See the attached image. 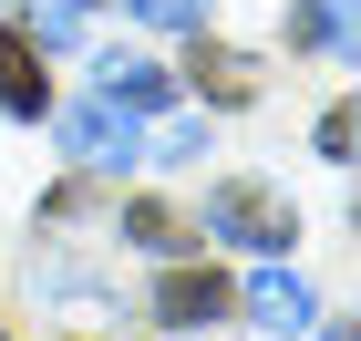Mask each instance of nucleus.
Returning a JSON list of instances; mask_svg holds the SVG:
<instances>
[{
    "label": "nucleus",
    "mask_w": 361,
    "mask_h": 341,
    "mask_svg": "<svg viewBox=\"0 0 361 341\" xmlns=\"http://www.w3.org/2000/svg\"><path fill=\"white\" fill-rule=\"evenodd\" d=\"M207 227H217L227 249H300V217H289L269 186H248V176L207 186Z\"/></svg>",
    "instance_id": "nucleus-1"
},
{
    "label": "nucleus",
    "mask_w": 361,
    "mask_h": 341,
    "mask_svg": "<svg viewBox=\"0 0 361 341\" xmlns=\"http://www.w3.org/2000/svg\"><path fill=\"white\" fill-rule=\"evenodd\" d=\"M62 155L73 166H135L145 135H135V114L104 93V104H62Z\"/></svg>",
    "instance_id": "nucleus-2"
},
{
    "label": "nucleus",
    "mask_w": 361,
    "mask_h": 341,
    "mask_svg": "<svg viewBox=\"0 0 361 341\" xmlns=\"http://www.w3.org/2000/svg\"><path fill=\"white\" fill-rule=\"evenodd\" d=\"M217 311H227V280H207V269H176V280L155 289V321H166V331H207Z\"/></svg>",
    "instance_id": "nucleus-3"
},
{
    "label": "nucleus",
    "mask_w": 361,
    "mask_h": 341,
    "mask_svg": "<svg viewBox=\"0 0 361 341\" xmlns=\"http://www.w3.org/2000/svg\"><path fill=\"white\" fill-rule=\"evenodd\" d=\"M248 311L269 321V331H310V289H300V269H258V280H248Z\"/></svg>",
    "instance_id": "nucleus-4"
},
{
    "label": "nucleus",
    "mask_w": 361,
    "mask_h": 341,
    "mask_svg": "<svg viewBox=\"0 0 361 341\" xmlns=\"http://www.w3.org/2000/svg\"><path fill=\"white\" fill-rule=\"evenodd\" d=\"M0 104L42 114V52H31V31H0Z\"/></svg>",
    "instance_id": "nucleus-5"
},
{
    "label": "nucleus",
    "mask_w": 361,
    "mask_h": 341,
    "mask_svg": "<svg viewBox=\"0 0 361 341\" xmlns=\"http://www.w3.org/2000/svg\"><path fill=\"white\" fill-rule=\"evenodd\" d=\"M104 93H114L124 114H145V104H166V93H176V73H155V62H104Z\"/></svg>",
    "instance_id": "nucleus-6"
},
{
    "label": "nucleus",
    "mask_w": 361,
    "mask_h": 341,
    "mask_svg": "<svg viewBox=\"0 0 361 341\" xmlns=\"http://www.w3.org/2000/svg\"><path fill=\"white\" fill-rule=\"evenodd\" d=\"M196 83L217 93V104H248V93H258V73H248L238 52H207V42H196Z\"/></svg>",
    "instance_id": "nucleus-7"
},
{
    "label": "nucleus",
    "mask_w": 361,
    "mask_h": 341,
    "mask_svg": "<svg viewBox=\"0 0 361 341\" xmlns=\"http://www.w3.org/2000/svg\"><path fill=\"white\" fill-rule=\"evenodd\" d=\"M289 42H351V11L341 0H310L300 21H289Z\"/></svg>",
    "instance_id": "nucleus-8"
},
{
    "label": "nucleus",
    "mask_w": 361,
    "mask_h": 341,
    "mask_svg": "<svg viewBox=\"0 0 361 341\" xmlns=\"http://www.w3.org/2000/svg\"><path fill=\"white\" fill-rule=\"evenodd\" d=\"M73 31H83L73 0H42V11H31V42H73Z\"/></svg>",
    "instance_id": "nucleus-9"
},
{
    "label": "nucleus",
    "mask_w": 361,
    "mask_h": 341,
    "mask_svg": "<svg viewBox=\"0 0 361 341\" xmlns=\"http://www.w3.org/2000/svg\"><path fill=\"white\" fill-rule=\"evenodd\" d=\"M135 11H145V21H166V31H196V21H207V0H135Z\"/></svg>",
    "instance_id": "nucleus-10"
},
{
    "label": "nucleus",
    "mask_w": 361,
    "mask_h": 341,
    "mask_svg": "<svg viewBox=\"0 0 361 341\" xmlns=\"http://www.w3.org/2000/svg\"><path fill=\"white\" fill-rule=\"evenodd\" d=\"M124 227H135L145 249H176V217H166V207H124Z\"/></svg>",
    "instance_id": "nucleus-11"
},
{
    "label": "nucleus",
    "mask_w": 361,
    "mask_h": 341,
    "mask_svg": "<svg viewBox=\"0 0 361 341\" xmlns=\"http://www.w3.org/2000/svg\"><path fill=\"white\" fill-rule=\"evenodd\" d=\"M196 145H207V124H196V114H176L166 135H155V155H166V166H176V155H196Z\"/></svg>",
    "instance_id": "nucleus-12"
},
{
    "label": "nucleus",
    "mask_w": 361,
    "mask_h": 341,
    "mask_svg": "<svg viewBox=\"0 0 361 341\" xmlns=\"http://www.w3.org/2000/svg\"><path fill=\"white\" fill-rule=\"evenodd\" d=\"M0 341H11V331H0Z\"/></svg>",
    "instance_id": "nucleus-13"
}]
</instances>
